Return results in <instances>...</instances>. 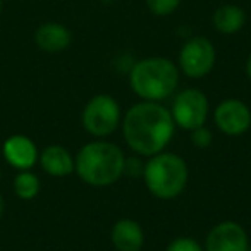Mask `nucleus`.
<instances>
[{
  "mask_svg": "<svg viewBox=\"0 0 251 251\" xmlns=\"http://www.w3.org/2000/svg\"><path fill=\"white\" fill-rule=\"evenodd\" d=\"M0 179H2V169H0Z\"/></svg>",
  "mask_w": 251,
  "mask_h": 251,
  "instance_id": "24",
  "label": "nucleus"
},
{
  "mask_svg": "<svg viewBox=\"0 0 251 251\" xmlns=\"http://www.w3.org/2000/svg\"><path fill=\"white\" fill-rule=\"evenodd\" d=\"M210 114V103L206 95L198 88H184L174 97L171 115L176 127L193 131L200 126H205Z\"/></svg>",
  "mask_w": 251,
  "mask_h": 251,
  "instance_id": "7",
  "label": "nucleus"
},
{
  "mask_svg": "<svg viewBox=\"0 0 251 251\" xmlns=\"http://www.w3.org/2000/svg\"><path fill=\"white\" fill-rule=\"evenodd\" d=\"M181 2L182 0H145L148 11L153 16H158V18L174 14L181 5Z\"/></svg>",
  "mask_w": 251,
  "mask_h": 251,
  "instance_id": "16",
  "label": "nucleus"
},
{
  "mask_svg": "<svg viewBox=\"0 0 251 251\" xmlns=\"http://www.w3.org/2000/svg\"><path fill=\"white\" fill-rule=\"evenodd\" d=\"M246 76H248V79H250V83H251V53L248 55V59H246Z\"/></svg>",
  "mask_w": 251,
  "mask_h": 251,
  "instance_id": "20",
  "label": "nucleus"
},
{
  "mask_svg": "<svg viewBox=\"0 0 251 251\" xmlns=\"http://www.w3.org/2000/svg\"><path fill=\"white\" fill-rule=\"evenodd\" d=\"M38 164L52 177H67L74 172V155L62 145H49L40 151Z\"/></svg>",
  "mask_w": 251,
  "mask_h": 251,
  "instance_id": "13",
  "label": "nucleus"
},
{
  "mask_svg": "<svg viewBox=\"0 0 251 251\" xmlns=\"http://www.w3.org/2000/svg\"><path fill=\"white\" fill-rule=\"evenodd\" d=\"M141 177L151 196L167 201L177 198L186 189L189 169L181 155L160 151L153 157H148Z\"/></svg>",
  "mask_w": 251,
  "mask_h": 251,
  "instance_id": "4",
  "label": "nucleus"
},
{
  "mask_svg": "<svg viewBox=\"0 0 251 251\" xmlns=\"http://www.w3.org/2000/svg\"><path fill=\"white\" fill-rule=\"evenodd\" d=\"M217 52L206 36H193L179 50L177 67L191 79H203L213 71Z\"/></svg>",
  "mask_w": 251,
  "mask_h": 251,
  "instance_id": "6",
  "label": "nucleus"
},
{
  "mask_svg": "<svg viewBox=\"0 0 251 251\" xmlns=\"http://www.w3.org/2000/svg\"><path fill=\"white\" fill-rule=\"evenodd\" d=\"M35 43L42 52L60 53L67 50L73 43V33L62 23L49 21L43 23L35 31Z\"/></svg>",
  "mask_w": 251,
  "mask_h": 251,
  "instance_id": "11",
  "label": "nucleus"
},
{
  "mask_svg": "<svg viewBox=\"0 0 251 251\" xmlns=\"http://www.w3.org/2000/svg\"><path fill=\"white\" fill-rule=\"evenodd\" d=\"M213 122L226 136H243L251 127V110L239 98H226L213 110Z\"/></svg>",
  "mask_w": 251,
  "mask_h": 251,
  "instance_id": "8",
  "label": "nucleus"
},
{
  "mask_svg": "<svg viewBox=\"0 0 251 251\" xmlns=\"http://www.w3.org/2000/svg\"><path fill=\"white\" fill-rule=\"evenodd\" d=\"M4 213H5V200H4V195L0 193V220H2Z\"/></svg>",
  "mask_w": 251,
  "mask_h": 251,
  "instance_id": "21",
  "label": "nucleus"
},
{
  "mask_svg": "<svg viewBox=\"0 0 251 251\" xmlns=\"http://www.w3.org/2000/svg\"><path fill=\"white\" fill-rule=\"evenodd\" d=\"M179 67L167 57H147L129 71V84L145 101H162L179 86Z\"/></svg>",
  "mask_w": 251,
  "mask_h": 251,
  "instance_id": "3",
  "label": "nucleus"
},
{
  "mask_svg": "<svg viewBox=\"0 0 251 251\" xmlns=\"http://www.w3.org/2000/svg\"><path fill=\"white\" fill-rule=\"evenodd\" d=\"M122 121L121 105L112 95H95L86 101L81 112V124L88 134L107 138L115 133Z\"/></svg>",
  "mask_w": 251,
  "mask_h": 251,
  "instance_id": "5",
  "label": "nucleus"
},
{
  "mask_svg": "<svg viewBox=\"0 0 251 251\" xmlns=\"http://www.w3.org/2000/svg\"><path fill=\"white\" fill-rule=\"evenodd\" d=\"M191 133V143L195 148H200V150H205L212 145L213 141V133L206 127V126H200L196 129L189 131Z\"/></svg>",
  "mask_w": 251,
  "mask_h": 251,
  "instance_id": "18",
  "label": "nucleus"
},
{
  "mask_svg": "<svg viewBox=\"0 0 251 251\" xmlns=\"http://www.w3.org/2000/svg\"><path fill=\"white\" fill-rule=\"evenodd\" d=\"M0 145H2V143H0Z\"/></svg>",
  "mask_w": 251,
  "mask_h": 251,
  "instance_id": "25",
  "label": "nucleus"
},
{
  "mask_svg": "<svg viewBox=\"0 0 251 251\" xmlns=\"http://www.w3.org/2000/svg\"><path fill=\"white\" fill-rule=\"evenodd\" d=\"M0 157L16 171H31L38 164L36 143L26 134H12L0 145Z\"/></svg>",
  "mask_w": 251,
  "mask_h": 251,
  "instance_id": "10",
  "label": "nucleus"
},
{
  "mask_svg": "<svg viewBox=\"0 0 251 251\" xmlns=\"http://www.w3.org/2000/svg\"><path fill=\"white\" fill-rule=\"evenodd\" d=\"M165 251H205V248H203L195 237L179 236L167 244Z\"/></svg>",
  "mask_w": 251,
  "mask_h": 251,
  "instance_id": "17",
  "label": "nucleus"
},
{
  "mask_svg": "<svg viewBox=\"0 0 251 251\" xmlns=\"http://www.w3.org/2000/svg\"><path fill=\"white\" fill-rule=\"evenodd\" d=\"M250 237L244 227L234 220L213 226L205 239V251H248Z\"/></svg>",
  "mask_w": 251,
  "mask_h": 251,
  "instance_id": "9",
  "label": "nucleus"
},
{
  "mask_svg": "<svg viewBox=\"0 0 251 251\" xmlns=\"http://www.w3.org/2000/svg\"><path fill=\"white\" fill-rule=\"evenodd\" d=\"M121 127L126 145L140 157H153L164 151L176 133L171 108L160 101L134 103L122 115Z\"/></svg>",
  "mask_w": 251,
  "mask_h": 251,
  "instance_id": "1",
  "label": "nucleus"
},
{
  "mask_svg": "<svg viewBox=\"0 0 251 251\" xmlns=\"http://www.w3.org/2000/svg\"><path fill=\"white\" fill-rule=\"evenodd\" d=\"M145 162L143 157L134 153L133 157H126L124 158V169H122V176H127V177H141L143 176Z\"/></svg>",
  "mask_w": 251,
  "mask_h": 251,
  "instance_id": "19",
  "label": "nucleus"
},
{
  "mask_svg": "<svg viewBox=\"0 0 251 251\" xmlns=\"http://www.w3.org/2000/svg\"><path fill=\"white\" fill-rule=\"evenodd\" d=\"M110 243L115 251H141L145 246V230L134 219H119L110 229Z\"/></svg>",
  "mask_w": 251,
  "mask_h": 251,
  "instance_id": "12",
  "label": "nucleus"
},
{
  "mask_svg": "<svg viewBox=\"0 0 251 251\" xmlns=\"http://www.w3.org/2000/svg\"><path fill=\"white\" fill-rule=\"evenodd\" d=\"M212 25L220 35H236L246 25V12L236 4H224L215 9L212 16Z\"/></svg>",
  "mask_w": 251,
  "mask_h": 251,
  "instance_id": "14",
  "label": "nucleus"
},
{
  "mask_svg": "<svg viewBox=\"0 0 251 251\" xmlns=\"http://www.w3.org/2000/svg\"><path fill=\"white\" fill-rule=\"evenodd\" d=\"M2 11H4V0H0V14H2Z\"/></svg>",
  "mask_w": 251,
  "mask_h": 251,
  "instance_id": "22",
  "label": "nucleus"
},
{
  "mask_svg": "<svg viewBox=\"0 0 251 251\" xmlns=\"http://www.w3.org/2000/svg\"><path fill=\"white\" fill-rule=\"evenodd\" d=\"M248 251H251V243H250V246H248Z\"/></svg>",
  "mask_w": 251,
  "mask_h": 251,
  "instance_id": "23",
  "label": "nucleus"
},
{
  "mask_svg": "<svg viewBox=\"0 0 251 251\" xmlns=\"http://www.w3.org/2000/svg\"><path fill=\"white\" fill-rule=\"evenodd\" d=\"M12 188H14V193L19 200L29 201V200H35L38 196L40 189H42V182H40V177L35 172L19 171L14 177Z\"/></svg>",
  "mask_w": 251,
  "mask_h": 251,
  "instance_id": "15",
  "label": "nucleus"
},
{
  "mask_svg": "<svg viewBox=\"0 0 251 251\" xmlns=\"http://www.w3.org/2000/svg\"><path fill=\"white\" fill-rule=\"evenodd\" d=\"M124 151L115 143L95 140L79 148L74 157V172L93 188H108L122 177Z\"/></svg>",
  "mask_w": 251,
  "mask_h": 251,
  "instance_id": "2",
  "label": "nucleus"
}]
</instances>
